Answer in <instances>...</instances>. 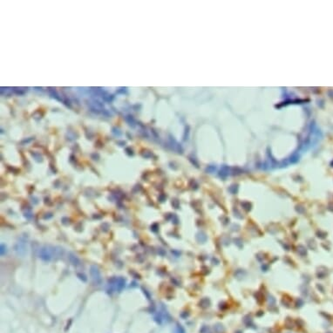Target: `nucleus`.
<instances>
[{"mask_svg": "<svg viewBox=\"0 0 333 333\" xmlns=\"http://www.w3.org/2000/svg\"><path fill=\"white\" fill-rule=\"evenodd\" d=\"M49 93H50V94L52 95L53 98H55V99L58 100H62L59 97V94L57 93V92H56L55 90H53V89H50V90H49Z\"/></svg>", "mask_w": 333, "mask_h": 333, "instance_id": "4", "label": "nucleus"}, {"mask_svg": "<svg viewBox=\"0 0 333 333\" xmlns=\"http://www.w3.org/2000/svg\"><path fill=\"white\" fill-rule=\"evenodd\" d=\"M126 285V281L122 277H113L107 283V292L108 293H116L120 292Z\"/></svg>", "mask_w": 333, "mask_h": 333, "instance_id": "2", "label": "nucleus"}, {"mask_svg": "<svg viewBox=\"0 0 333 333\" xmlns=\"http://www.w3.org/2000/svg\"><path fill=\"white\" fill-rule=\"evenodd\" d=\"M90 274H91L92 279H93L94 283H96V284H100V283H101V274H100V269H99L98 267L97 266L91 267Z\"/></svg>", "mask_w": 333, "mask_h": 333, "instance_id": "3", "label": "nucleus"}, {"mask_svg": "<svg viewBox=\"0 0 333 333\" xmlns=\"http://www.w3.org/2000/svg\"><path fill=\"white\" fill-rule=\"evenodd\" d=\"M62 254L63 251L60 248L52 245H45L40 249L39 256L44 261H53L59 258Z\"/></svg>", "mask_w": 333, "mask_h": 333, "instance_id": "1", "label": "nucleus"}, {"mask_svg": "<svg viewBox=\"0 0 333 333\" xmlns=\"http://www.w3.org/2000/svg\"><path fill=\"white\" fill-rule=\"evenodd\" d=\"M12 91L16 94H19V95L24 94L26 93V90H22V88H12Z\"/></svg>", "mask_w": 333, "mask_h": 333, "instance_id": "5", "label": "nucleus"}, {"mask_svg": "<svg viewBox=\"0 0 333 333\" xmlns=\"http://www.w3.org/2000/svg\"><path fill=\"white\" fill-rule=\"evenodd\" d=\"M126 120H127V121L129 123V125L131 126H133V127H134V123H135V121H134V120H133V118L132 117V116H130V115H128L127 118H126Z\"/></svg>", "mask_w": 333, "mask_h": 333, "instance_id": "6", "label": "nucleus"}]
</instances>
